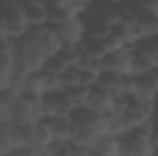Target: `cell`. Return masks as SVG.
I'll return each mask as SVG.
<instances>
[{
  "label": "cell",
  "mask_w": 158,
  "mask_h": 156,
  "mask_svg": "<svg viewBox=\"0 0 158 156\" xmlns=\"http://www.w3.org/2000/svg\"><path fill=\"white\" fill-rule=\"evenodd\" d=\"M50 156H77L74 143H53L48 149Z\"/></svg>",
  "instance_id": "cell-14"
},
{
  "label": "cell",
  "mask_w": 158,
  "mask_h": 156,
  "mask_svg": "<svg viewBox=\"0 0 158 156\" xmlns=\"http://www.w3.org/2000/svg\"><path fill=\"white\" fill-rule=\"evenodd\" d=\"M40 121H44L42 99L33 97L30 94H24L17 103V109H15V114H13V125L24 129V127L40 123Z\"/></svg>",
  "instance_id": "cell-4"
},
{
  "label": "cell",
  "mask_w": 158,
  "mask_h": 156,
  "mask_svg": "<svg viewBox=\"0 0 158 156\" xmlns=\"http://www.w3.org/2000/svg\"><path fill=\"white\" fill-rule=\"evenodd\" d=\"M11 156H42V151H31V149H22V151H17Z\"/></svg>",
  "instance_id": "cell-16"
},
{
  "label": "cell",
  "mask_w": 158,
  "mask_h": 156,
  "mask_svg": "<svg viewBox=\"0 0 158 156\" xmlns=\"http://www.w3.org/2000/svg\"><path fill=\"white\" fill-rule=\"evenodd\" d=\"M121 154V142L116 136H105L98 142V145L90 151V156H119Z\"/></svg>",
  "instance_id": "cell-13"
},
{
  "label": "cell",
  "mask_w": 158,
  "mask_h": 156,
  "mask_svg": "<svg viewBox=\"0 0 158 156\" xmlns=\"http://www.w3.org/2000/svg\"><path fill=\"white\" fill-rule=\"evenodd\" d=\"M153 127H158V101L155 103V114H153Z\"/></svg>",
  "instance_id": "cell-17"
},
{
  "label": "cell",
  "mask_w": 158,
  "mask_h": 156,
  "mask_svg": "<svg viewBox=\"0 0 158 156\" xmlns=\"http://www.w3.org/2000/svg\"><path fill=\"white\" fill-rule=\"evenodd\" d=\"M50 132H52V138H53V143H72L74 138H76V123L72 121V117H52V119H44Z\"/></svg>",
  "instance_id": "cell-11"
},
{
  "label": "cell",
  "mask_w": 158,
  "mask_h": 156,
  "mask_svg": "<svg viewBox=\"0 0 158 156\" xmlns=\"http://www.w3.org/2000/svg\"><path fill=\"white\" fill-rule=\"evenodd\" d=\"M63 50V44L57 37L55 28L40 26L30 28L13 44V57L17 72L22 76H33L46 70L48 63Z\"/></svg>",
  "instance_id": "cell-1"
},
{
  "label": "cell",
  "mask_w": 158,
  "mask_h": 156,
  "mask_svg": "<svg viewBox=\"0 0 158 156\" xmlns=\"http://www.w3.org/2000/svg\"><path fill=\"white\" fill-rule=\"evenodd\" d=\"M134 51L132 50H118L103 55L101 59V72L112 74L119 77H131L132 64H134Z\"/></svg>",
  "instance_id": "cell-7"
},
{
  "label": "cell",
  "mask_w": 158,
  "mask_h": 156,
  "mask_svg": "<svg viewBox=\"0 0 158 156\" xmlns=\"http://www.w3.org/2000/svg\"><path fill=\"white\" fill-rule=\"evenodd\" d=\"M121 142V154L119 156H155L153 147V127L140 129L125 134L119 138Z\"/></svg>",
  "instance_id": "cell-2"
},
{
  "label": "cell",
  "mask_w": 158,
  "mask_h": 156,
  "mask_svg": "<svg viewBox=\"0 0 158 156\" xmlns=\"http://www.w3.org/2000/svg\"><path fill=\"white\" fill-rule=\"evenodd\" d=\"M140 9H142V13H145V15H149V17H153V18H156V20H158V2H153V4H143Z\"/></svg>",
  "instance_id": "cell-15"
},
{
  "label": "cell",
  "mask_w": 158,
  "mask_h": 156,
  "mask_svg": "<svg viewBox=\"0 0 158 156\" xmlns=\"http://www.w3.org/2000/svg\"><path fill=\"white\" fill-rule=\"evenodd\" d=\"M57 37L64 50H81L86 42V20L85 18H70L53 26Z\"/></svg>",
  "instance_id": "cell-3"
},
{
  "label": "cell",
  "mask_w": 158,
  "mask_h": 156,
  "mask_svg": "<svg viewBox=\"0 0 158 156\" xmlns=\"http://www.w3.org/2000/svg\"><path fill=\"white\" fill-rule=\"evenodd\" d=\"M22 149H26L22 129L13 123H0V153L4 156H11Z\"/></svg>",
  "instance_id": "cell-10"
},
{
  "label": "cell",
  "mask_w": 158,
  "mask_h": 156,
  "mask_svg": "<svg viewBox=\"0 0 158 156\" xmlns=\"http://www.w3.org/2000/svg\"><path fill=\"white\" fill-rule=\"evenodd\" d=\"M123 125L127 129V132L132 130H140V129H149L153 127V114H155V107H147V105H140L129 99L127 107L118 112Z\"/></svg>",
  "instance_id": "cell-5"
},
{
  "label": "cell",
  "mask_w": 158,
  "mask_h": 156,
  "mask_svg": "<svg viewBox=\"0 0 158 156\" xmlns=\"http://www.w3.org/2000/svg\"><path fill=\"white\" fill-rule=\"evenodd\" d=\"M131 101L155 107L158 101V72H151L140 79H132V92H131Z\"/></svg>",
  "instance_id": "cell-6"
},
{
  "label": "cell",
  "mask_w": 158,
  "mask_h": 156,
  "mask_svg": "<svg viewBox=\"0 0 158 156\" xmlns=\"http://www.w3.org/2000/svg\"><path fill=\"white\" fill-rule=\"evenodd\" d=\"M17 76V64L13 57V46L0 50V94L7 92Z\"/></svg>",
  "instance_id": "cell-12"
},
{
  "label": "cell",
  "mask_w": 158,
  "mask_h": 156,
  "mask_svg": "<svg viewBox=\"0 0 158 156\" xmlns=\"http://www.w3.org/2000/svg\"><path fill=\"white\" fill-rule=\"evenodd\" d=\"M22 132H24V147L26 149L46 151V149H50L53 145V138H52V132H50L46 121H40V123H35V125L24 127Z\"/></svg>",
  "instance_id": "cell-9"
},
{
  "label": "cell",
  "mask_w": 158,
  "mask_h": 156,
  "mask_svg": "<svg viewBox=\"0 0 158 156\" xmlns=\"http://www.w3.org/2000/svg\"><path fill=\"white\" fill-rule=\"evenodd\" d=\"M83 107L99 117L110 116L118 110V99L112 94H109L107 90H103L99 86H94V88H90L88 97H86Z\"/></svg>",
  "instance_id": "cell-8"
}]
</instances>
